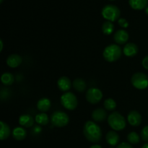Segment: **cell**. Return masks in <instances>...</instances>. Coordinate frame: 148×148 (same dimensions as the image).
<instances>
[{"instance_id": "1", "label": "cell", "mask_w": 148, "mask_h": 148, "mask_svg": "<svg viewBox=\"0 0 148 148\" xmlns=\"http://www.w3.org/2000/svg\"><path fill=\"white\" fill-rule=\"evenodd\" d=\"M85 138L92 143H98L102 139L103 133L100 126L94 121H88L83 127Z\"/></svg>"}, {"instance_id": "2", "label": "cell", "mask_w": 148, "mask_h": 148, "mask_svg": "<svg viewBox=\"0 0 148 148\" xmlns=\"http://www.w3.org/2000/svg\"><path fill=\"white\" fill-rule=\"evenodd\" d=\"M123 49L118 44H110L104 49L103 56L106 62L112 63L118 61L121 57Z\"/></svg>"}, {"instance_id": "3", "label": "cell", "mask_w": 148, "mask_h": 148, "mask_svg": "<svg viewBox=\"0 0 148 148\" xmlns=\"http://www.w3.org/2000/svg\"><path fill=\"white\" fill-rule=\"evenodd\" d=\"M107 121L109 127L116 132L121 131L127 126V121L124 116L117 111H114L110 114L107 118Z\"/></svg>"}, {"instance_id": "4", "label": "cell", "mask_w": 148, "mask_h": 148, "mask_svg": "<svg viewBox=\"0 0 148 148\" xmlns=\"http://www.w3.org/2000/svg\"><path fill=\"white\" fill-rule=\"evenodd\" d=\"M103 17L107 21L114 22L119 20L121 16V11L117 6L114 4H106L104 6L101 11Z\"/></svg>"}, {"instance_id": "5", "label": "cell", "mask_w": 148, "mask_h": 148, "mask_svg": "<svg viewBox=\"0 0 148 148\" xmlns=\"http://www.w3.org/2000/svg\"><path fill=\"white\" fill-rule=\"evenodd\" d=\"M50 121L53 127L62 128L69 124V117L64 111H56L51 115Z\"/></svg>"}, {"instance_id": "6", "label": "cell", "mask_w": 148, "mask_h": 148, "mask_svg": "<svg viewBox=\"0 0 148 148\" xmlns=\"http://www.w3.org/2000/svg\"><path fill=\"white\" fill-rule=\"evenodd\" d=\"M60 102L62 106L69 111L75 110L78 105L77 96L72 92H64L60 98Z\"/></svg>"}, {"instance_id": "7", "label": "cell", "mask_w": 148, "mask_h": 148, "mask_svg": "<svg viewBox=\"0 0 148 148\" xmlns=\"http://www.w3.org/2000/svg\"><path fill=\"white\" fill-rule=\"evenodd\" d=\"M131 83L137 90H145L148 88V76L143 72H136L132 76Z\"/></svg>"}, {"instance_id": "8", "label": "cell", "mask_w": 148, "mask_h": 148, "mask_svg": "<svg viewBox=\"0 0 148 148\" xmlns=\"http://www.w3.org/2000/svg\"><path fill=\"white\" fill-rule=\"evenodd\" d=\"M103 92L100 89L97 88H90L87 90L85 93V98L87 101L90 104L98 103L102 100Z\"/></svg>"}, {"instance_id": "9", "label": "cell", "mask_w": 148, "mask_h": 148, "mask_svg": "<svg viewBox=\"0 0 148 148\" xmlns=\"http://www.w3.org/2000/svg\"><path fill=\"white\" fill-rule=\"evenodd\" d=\"M114 40L116 44L124 45L127 44L129 40V33L124 29H120L116 30L114 33Z\"/></svg>"}, {"instance_id": "10", "label": "cell", "mask_w": 148, "mask_h": 148, "mask_svg": "<svg viewBox=\"0 0 148 148\" xmlns=\"http://www.w3.org/2000/svg\"><path fill=\"white\" fill-rule=\"evenodd\" d=\"M143 118L138 111H131L127 115V121L132 127H137L141 124Z\"/></svg>"}, {"instance_id": "11", "label": "cell", "mask_w": 148, "mask_h": 148, "mask_svg": "<svg viewBox=\"0 0 148 148\" xmlns=\"http://www.w3.org/2000/svg\"><path fill=\"white\" fill-rule=\"evenodd\" d=\"M139 48L134 43H127L123 48V53L127 57H134L138 53Z\"/></svg>"}, {"instance_id": "12", "label": "cell", "mask_w": 148, "mask_h": 148, "mask_svg": "<svg viewBox=\"0 0 148 148\" xmlns=\"http://www.w3.org/2000/svg\"><path fill=\"white\" fill-rule=\"evenodd\" d=\"M72 86V82L69 77L62 76L57 80V87L62 92H69Z\"/></svg>"}, {"instance_id": "13", "label": "cell", "mask_w": 148, "mask_h": 148, "mask_svg": "<svg viewBox=\"0 0 148 148\" xmlns=\"http://www.w3.org/2000/svg\"><path fill=\"white\" fill-rule=\"evenodd\" d=\"M6 63L10 68H17L23 63V57L20 55L15 53L10 54L7 58Z\"/></svg>"}, {"instance_id": "14", "label": "cell", "mask_w": 148, "mask_h": 148, "mask_svg": "<svg viewBox=\"0 0 148 148\" xmlns=\"http://www.w3.org/2000/svg\"><path fill=\"white\" fill-rule=\"evenodd\" d=\"M35 121H36L33 117L30 114H22L18 119L19 124L24 128H30L33 127Z\"/></svg>"}, {"instance_id": "15", "label": "cell", "mask_w": 148, "mask_h": 148, "mask_svg": "<svg viewBox=\"0 0 148 148\" xmlns=\"http://www.w3.org/2000/svg\"><path fill=\"white\" fill-rule=\"evenodd\" d=\"M107 112L106 109L102 108H98L94 110L92 112L91 116L95 122H103L107 118Z\"/></svg>"}, {"instance_id": "16", "label": "cell", "mask_w": 148, "mask_h": 148, "mask_svg": "<svg viewBox=\"0 0 148 148\" xmlns=\"http://www.w3.org/2000/svg\"><path fill=\"white\" fill-rule=\"evenodd\" d=\"M27 131L23 127H16L12 132V135L14 140L17 141H22L27 137Z\"/></svg>"}, {"instance_id": "17", "label": "cell", "mask_w": 148, "mask_h": 148, "mask_svg": "<svg viewBox=\"0 0 148 148\" xmlns=\"http://www.w3.org/2000/svg\"><path fill=\"white\" fill-rule=\"evenodd\" d=\"M106 140L111 147H115L119 143L120 137L116 131H109L106 135Z\"/></svg>"}, {"instance_id": "18", "label": "cell", "mask_w": 148, "mask_h": 148, "mask_svg": "<svg viewBox=\"0 0 148 148\" xmlns=\"http://www.w3.org/2000/svg\"><path fill=\"white\" fill-rule=\"evenodd\" d=\"M51 107V100L48 98H42L38 100L37 103V108L41 113H46L49 111Z\"/></svg>"}, {"instance_id": "19", "label": "cell", "mask_w": 148, "mask_h": 148, "mask_svg": "<svg viewBox=\"0 0 148 148\" xmlns=\"http://www.w3.org/2000/svg\"><path fill=\"white\" fill-rule=\"evenodd\" d=\"M11 135V129L4 121H0V140H5Z\"/></svg>"}, {"instance_id": "20", "label": "cell", "mask_w": 148, "mask_h": 148, "mask_svg": "<svg viewBox=\"0 0 148 148\" xmlns=\"http://www.w3.org/2000/svg\"><path fill=\"white\" fill-rule=\"evenodd\" d=\"M72 87L78 92H83L87 89V82L82 78H76L72 82Z\"/></svg>"}, {"instance_id": "21", "label": "cell", "mask_w": 148, "mask_h": 148, "mask_svg": "<svg viewBox=\"0 0 148 148\" xmlns=\"http://www.w3.org/2000/svg\"><path fill=\"white\" fill-rule=\"evenodd\" d=\"M130 7L136 10H142L147 7L148 0H129Z\"/></svg>"}, {"instance_id": "22", "label": "cell", "mask_w": 148, "mask_h": 148, "mask_svg": "<svg viewBox=\"0 0 148 148\" xmlns=\"http://www.w3.org/2000/svg\"><path fill=\"white\" fill-rule=\"evenodd\" d=\"M1 82L4 86H10L14 82V77L10 72H4L1 76Z\"/></svg>"}, {"instance_id": "23", "label": "cell", "mask_w": 148, "mask_h": 148, "mask_svg": "<svg viewBox=\"0 0 148 148\" xmlns=\"http://www.w3.org/2000/svg\"><path fill=\"white\" fill-rule=\"evenodd\" d=\"M35 121L38 125L40 126H46L50 121V119L46 113H40L38 114L35 117Z\"/></svg>"}, {"instance_id": "24", "label": "cell", "mask_w": 148, "mask_h": 148, "mask_svg": "<svg viewBox=\"0 0 148 148\" xmlns=\"http://www.w3.org/2000/svg\"><path fill=\"white\" fill-rule=\"evenodd\" d=\"M102 32L106 36H110L114 32V25L112 22L106 21L102 25Z\"/></svg>"}, {"instance_id": "25", "label": "cell", "mask_w": 148, "mask_h": 148, "mask_svg": "<svg viewBox=\"0 0 148 148\" xmlns=\"http://www.w3.org/2000/svg\"><path fill=\"white\" fill-rule=\"evenodd\" d=\"M103 106L104 108L107 111H113L116 109L117 106L116 102L114 99L111 98H106V99L104 101L103 103Z\"/></svg>"}, {"instance_id": "26", "label": "cell", "mask_w": 148, "mask_h": 148, "mask_svg": "<svg viewBox=\"0 0 148 148\" xmlns=\"http://www.w3.org/2000/svg\"><path fill=\"white\" fill-rule=\"evenodd\" d=\"M140 136L136 132H131L127 136V139L130 144L137 145L140 142Z\"/></svg>"}, {"instance_id": "27", "label": "cell", "mask_w": 148, "mask_h": 148, "mask_svg": "<svg viewBox=\"0 0 148 148\" xmlns=\"http://www.w3.org/2000/svg\"><path fill=\"white\" fill-rule=\"evenodd\" d=\"M140 137L143 141L148 142V125L143 128L140 132Z\"/></svg>"}, {"instance_id": "28", "label": "cell", "mask_w": 148, "mask_h": 148, "mask_svg": "<svg viewBox=\"0 0 148 148\" xmlns=\"http://www.w3.org/2000/svg\"><path fill=\"white\" fill-rule=\"evenodd\" d=\"M118 24L122 28H127L129 27V22L125 18L120 17L118 20Z\"/></svg>"}, {"instance_id": "29", "label": "cell", "mask_w": 148, "mask_h": 148, "mask_svg": "<svg viewBox=\"0 0 148 148\" xmlns=\"http://www.w3.org/2000/svg\"><path fill=\"white\" fill-rule=\"evenodd\" d=\"M32 132H33L35 134H40V133L42 132L41 127H40V125L34 126V127H33V130H32Z\"/></svg>"}, {"instance_id": "30", "label": "cell", "mask_w": 148, "mask_h": 148, "mask_svg": "<svg viewBox=\"0 0 148 148\" xmlns=\"http://www.w3.org/2000/svg\"><path fill=\"white\" fill-rule=\"evenodd\" d=\"M142 65L145 69L148 70V55L145 56L142 61Z\"/></svg>"}, {"instance_id": "31", "label": "cell", "mask_w": 148, "mask_h": 148, "mask_svg": "<svg viewBox=\"0 0 148 148\" xmlns=\"http://www.w3.org/2000/svg\"><path fill=\"white\" fill-rule=\"evenodd\" d=\"M116 148H133L131 144L127 143H121V144L119 145Z\"/></svg>"}, {"instance_id": "32", "label": "cell", "mask_w": 148, "mask_h": 148, "mask_svg": "<svg viewBox=\"0 0 148 148\" xmlns=\"http://www.w3.org/2000/svg\"><path fill=\"white\" fill-rule=\"evenodd\" d=\"M90 148H102L101 145H99L98 144H95V145H93L90 146Z\"/></svg>"}, {"instance_id": "33", "label": "cell", "mask_w": 148, "mask_h": 148, "mask_svg": "<svg viewBox=\"0 0 148 148\" xmlns=\"http://www.w3.org/2000/svg\"><path fill=\"white\" fill-rule=\"evenodd\" d=\"M0 44H1V46H0V52H1L3 50V46H3V41L1 39H0Z\"/></svg>"}, {"instance_id": "34", "label": "cell", "mask_w": 148, "mask_h": 148, "mask_svg": "<svg viewBox=\"0 0 148 148\" xmlns=\"http://www.w3.org/2000/svg\"><path fill=\"white\" fill-rule=\"evenodd\" d=\"M142 148H148V143H145V144L144 145H143V147H142Z\"/></svg>"}, {"instance_id": "35", "label": "cell", "mask_w": 148, "mask_h": 148, "mask_svg": "<svg viewBox=\"0 0 148 148\" xmlns=\"http://www.w3.org/2000/svg\"><path fill=\"white\" fill-rule=\"evenodd\" d=\"M145 12H146V14H148V7H147L145 8Z\"/></svg>"}, {"instance_id": "36", "label": "cell", "mask_w": 148, "mask_h": 148, "mask_svg": "<svg viewBox=\"0 0 148 148\" xmlns=\"http://www.w3.org/2000/svg\"><path fill=\"white\" fill-rule=\"evenodd\" d=\"M2 1H3V0H0V3H2Z\"/></svg>"}, {"instance_id": "37", "label": "cell", "mask_w": 148, "mask_h": 148, "mask_svg": "<svg viewBox=\"0 0 148 148\" xmlns=\"http://www.w3.org/2000/svg\"><path fill=\"white\" fill-rule=\"evenodd\" d=\"M109 148H116V147H109Z\"/></svg>"}, {"instance_id": "38", "label": "cell", "mask_w": 148, "mask_h": 148, "mask_svg": "<svg viewBox=\"0 0 148 148\" xmlns=\"http://www.w3.org/2000/svg\"><path fill=\"white\" fill-rule=\"evenodd\" d=\"M111 1H114V0H111Z\"/></svg>"}]
</instances>
